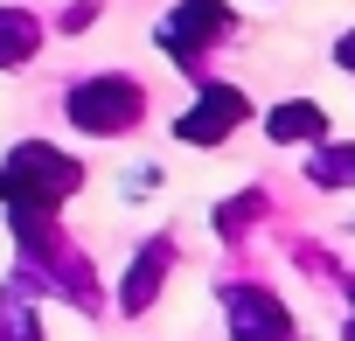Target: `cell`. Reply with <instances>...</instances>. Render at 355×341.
<instances>
[{
	"label": "cell",
	"mask_w": 355,
	"mask_h": 341,
	"mask_svg": "<svg viewBox=\"0 0 355 341\" xmlns=\"http://www.w3.org/2000/svg\"><path fill=\"white\" fill-rule=\"evenodd\" d=\"M265 132H272L279 146H306V139H320V132H327V112H320L313 98H286V105H272Z\"/></svg>",
	"instance_id": "8992f818"
},
{
	"label": "cell",
	"mask_w": 355,
	"mask_h": 341,
	"mask_svg": "<svg viewBox=\"0 0 355 341\" xmlns=\"http://www.w3.org/2000/svg\"><path fill=\"white\" fill-rule=\"evenodd\" d=\"M160 272H167V244H153V251L132 265V279H125V313H139V306L160 292Z\"/></svg>",
	"instance_id": "ba28073f"
},
{
	"label": "cell",
	"mask_w": 355,
	"mask_h": 341,
	"mask_svg": "<svg viewBox=\"0 0 355 341\" xmlns=\"http://www.w3.org/2000/svg\"><path fill=\"white\" fill-rule=\"evenodd\" d=\"M348 299H355V286H348ZM348 341H355V306H348Z\"/></svg>",
	"instance_id": "30bf717a"
},
{
	"label": "cell",
	"mask_w": 355,
	"mask_h": 341,
	"mask_svg": "<svg viewBox=\"0 0 355 341\" xmlns=\"http://www.w3.org/2000/svg\"><path fill=\"white\" fill-rule=\"evenodd\" d=\"M223 306H230V334L237 341H293V313L265 286H230Z\"/></svg>",
	"instance_id": "277c9868"
},
{
	"label": "cell",
	"mask_w": 355,
	"mask_h": 341,
	"mask_svg": "<svg viewBox=\"0 0 355 341\" xmlns=\"http://www.w3.org/2000/svg\"><path fill=\"white\" fill-rule=\"evenodd\" d=\"M70 125L77 132H91V139H112V132H125V125H139L146 119V91L132 84V77H119V70H105V77H84V84H70Z\"/></svg>",
	"instance_id": "6da1fadb"
},
{
	"label": "cell",
	"mask_w": 355,
	"mask_h": 341,
	"mask_svg": "<svg viewBox=\"0 0 355 341\" xmlns=\"http://www.w3.org/2000/svg\"><path fill=\"white\" fill-rule=\"evenodd\" d=\"M244 119H251V98H244L237 84H202V98L174 119V139H189V146H223Z\"/></svg>",
	"instance_id": "3957f363"
},
{
	"label": "cell",
	"mask_w": 355,
	"mask_h": 341,
	"mask_svg": "<svg viewBox=\"0 0 355 341\" xmlns=\"http://www.w3.org/2000/svg\"><path fill=\"white\" fill-rule=\"evenodd\" d=\"M334 63H341V70H348V77H355V28H348V35H341V42H334Z\"/></svg>",
	"instance_id": "9c48e42d"
},
{
	"label": "cell",
	"mask_w": 355,
	"mask_h": 341,
	"mask_svg": "<svg viewBox=\"0 0 355 341\" xmlns=\"http://www.w3.org/2000/svg\"><path fill=\"white\" fill-rule=\"evenodd\" d=\"M306 182L313 189H355V146H320L306 160Z\"/></svg>",
	"instance_id": "52a82bcc"
},
{
	"label": "cell",
	"mask_w": 355,
	"mask_h": 341,
	"mask_svg": "<svg viewBox=\"0 0 355 341\" xmlns=\"http://www.w3.org/2000/svg\"><path fill=\"white\" fill-rule=\"evenodd\" d=\"M35 49H42V21L15 0H0V70H21Z\"/></svg>",
	"instance_id": "5b68a950"
},
{
	"label": "cell",
	"mask_w": 355,
	"mask_h": 341,
	"mask_svg": "<svg viewBox=\"0 0 355 341\" xmlns=\"http://www.w3.org/2000/svg\"><path fill=\"white\" fill-rule=\"evenodd\" d=\"M230 28H237L230 0H174V15L160 21V49L182 63V70H196V63H202V49H216Z\"/></svg>",
	"instance_id": "7a4b0ae2"
}]
</instances>
